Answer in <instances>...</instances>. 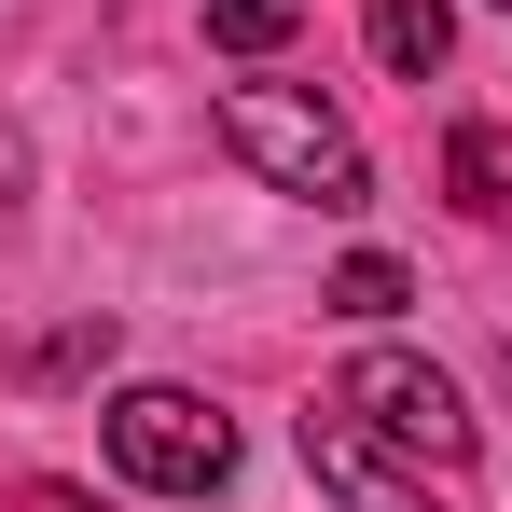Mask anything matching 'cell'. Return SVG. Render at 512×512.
Segmentation results:
<instances>
[{"label":"cell","mask_w":512,"mask_h":512,"mask_svg":"<svg viewBox=\"0 0 512 512\" xmlns=\"http://www.w3.org/2000/svg\"><path fill=\"white\" fill-rule=\"evenodd\" d=\"M402 291H416V277H402V263H388V250H360V263H333V305H346V319H388Z\"/></svg>","instance_id":"cell-8"},{"label":"cell","mask_w":512,"mask_h":512,"mask_svg":"<svg viewBox=\"0 0 512 512\" xmlns=\"http://www.w3.org/2000/svg\"><path fill=\"white\" fill-rule=\"evenodd\" d=\"M208 42L222 56H277L291 42V0H208Z\"/></svg>","instance_id":"cell-7"},{"label":"cell","mask_w":512,"mask_h":512,"mask_svg":"<svg viewBox=\"0 0 512 512\" xmlns=\"http://www.w3.org/2000/svg\"><path fill=\"white\" fill-rule=\"evenodd\" d=\"M28 512H97V499H84V485H28Z\"/></svg>","instance_id":"cell-9"},{"label":"cell","mask_w":512,"mask_h":512,"mask_svg":"<svg viewBox=\"0 0 512 512\" xmlns=\"http://www.w3.org/2000/svg\"><path fill=\"white\" fill-rule=\"evenodd\" d=\"M305 471H319L346 512H429V485H416V471H402L360 416H346V402H333V416H305Z\"/></svg>","instance_id":"cell-4"},{"label":"cell","mask_w":512,"mask_h":512,"mask_svg":"<svg viewBox=\"0 0 512 512\" xmlns=\"http://www.w3.org/2000/svg\"><path fill=\"white\" fill-rule=\"evenodd\" d=\"M443 180H457V208H471V222H485V208H512V153L485 139V125H457V139H443Z\"/></svg>","instance_id":"cell-6"},{"label":"cell","mask_w":512,"mask_h":512,"mask_svg":"<svg viewBox=\"0 0 512 512\" xmlns=\"http://www.w3.org/2000/svg\"><path fill=\"white\" fill-rule=\"evenodd\" d=\"M111 471L153 485V499H222L236 485V416L194 402V388H125L111 402Z\"/></svg>","instance_id":"cell-2"},{"label":"cell","mask_w":512,"mask_h":512,"mask_svg":"<svg viewBox=\"0 0 512 512\" xmlns=\"http://www.w3.org/2000/svg\"><path fill=\"white\" fill-rule=\"evenodd\" d=\"M360 42H374V70L429 84V70L457 56V14H443V0H374V14H360Z\"/></svg>","instance_id":"cell-5"},{"label":"cell","mask_w":512,"mask_h":512,"mask_svg":"<svg viewBox=\"0 0 512 512\" xmlns=\"http://www.w3.org/2000/svg\"><path fill=\"white\" fill-rule=\"evenodd\" d=\"M346 416L374 429L388 457H416V471H457L485 429H471V402H457V374H429V360H402V346H374V360H346V388H333Z\"/></svg>","instance_id":"cell-3"},{"label":"cell","mask_w":512,"mask_h":512,"mask_svg":"<svg viewBox=\"0 0 512 512\" xmlns=\"http://www.w3.org/2000/svg\"><path fill=\"white\" fill-rule=\"evenodd\" d=\"M222 153L263 167L277 194H305V208H360V194H374L360 139H346L319 97H291V84H236V97H222Z\"/></svg>","instance_id":"cell-1"},{"label":"cell","mask_w":512,"mask_h":512,"mask_svg":"<svg viewBox=\"0 0 512 512\" xmlns=\"http://www.w3.org/2000/svg\"><path fill=\"white\" fill-rule=\"evenodd\" d=\"M499 14H512V0H499Z\"/></svg>","instance_id":"cell-10"}]
</instances>
